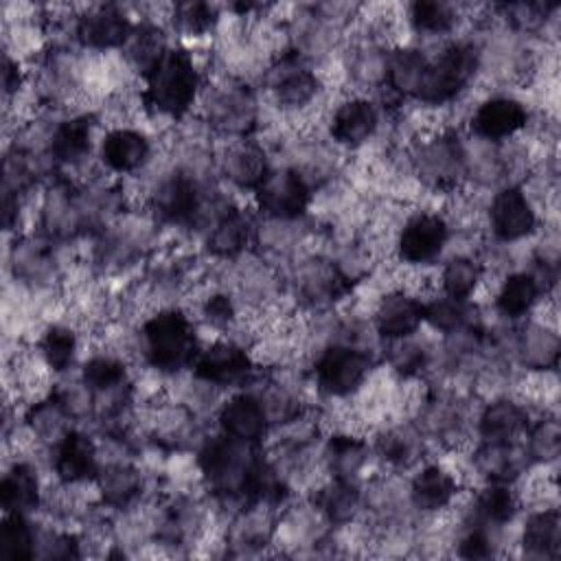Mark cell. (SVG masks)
Here are the masks:
<instances>
[{
	"label": "cell",
	"instance_id": "cell-1",
	"mask_svg": "<svg viewBox=\"0 0 561 561\" xmlns=\"http://www.w3.org/2000/svg\"><path fill=\"white\" fill-rule=\"evenodd\" d=\"M142 105L164 118H182L202 96V72L193 55L169 46L156 66L142 77Z\"/></svg>",
	"mask_w": 561,
	"mask_h": 561
},
{
	"label": "cell",
	"instance_id": "cell-2",
	"mask_svg": "<svg viewBox=\"0 0 561 561\" xmlns=\"http://www.w3.org/2000/svg\"><path fill=\"white\" fill-rule=\"evenodd\" d=\"M199 348L193 320L178 307L158 309L140 327V353L162 375L191 370Z\"/></svg>",
	"mask_w": 561,
	"mask_h": 561
},
{
	"label": "cell",
	"instance_id": "cell-3",
	"mask_svg": "<svg viewBox=\"0 0 561 561\" xmlns=\"http://www.w3.org/2000/svg\"><path fill=\"white\" fill-rule=\"evenodd\" d=\"M256 454L259 447L243 445L219 432L199 440L195 449V465L208 491H213L224 502L230 500L241 504L245 473Z\"/></svg>",
	"mask_w": 561,
	"mask_h": 561
},
{
	"label": "cell",
	"instance_id": "cell-4",
	"mask_svg": "<svg viewBox=\"0 0 561 561\" xmlns=\"http://www.w3.org/2000/svg\"><path fill=\"white\" fill-rule=\"evenodd\" d=\"M482 66V50L467 39L445 44L427 61L416 101L425 105H445L454 101L476 77Z\"/></svg>",
	"mask_w": 561,
	"mask_h": 561
},
{
	"label": "cell",
	"instance_id": "cell-5",
	"mask_svg": "<svg viewBox=\"0 0 561 561\" xmlns=\"http://www.w3.org/2000/svg\"><path fill=\"white\" fill-rule=\"evenodd\" d=\"M375 368V353L366 346L331 342L316 353L311 373L320 394L346 399L362 390Z\"/></svg>",
	"mask_w": 561,
	"mask_h": 561
},
{
	"label": "cell",
	"instance_id": "cell-6",
	"mask_svg": "<svg viewBox=\"0 0 561 561\" xmlns=\"http://www.w3.org/2000/svg\"><path fill=\"white\" fill-rule=\"evenodd\" d=\"M202 114L210 129L230 138H248L259 123V101L239 79L213 83L202 96Z\"/></svg>",
	"mask_w": 561,
	"mask_h": 561
},
{
	"label": "cell",
	"instance_id": "cell-7",
	"mask_svg": "<svg viewBox=\"0 0 561 561\" xmlns=\"http://www.w3.org/2000/svg\"><path fill=\"white\" fill-rule=\"evenodd\" d=\"M410 162L421 184L432 191H456L467 180V147L449 129L419 140Z\"/></svg>",
	"mask_w": 561,
	"mask_h": 561
},
{
	"label": "cell",
	"instance_id": "cell-8",
	"mask_svg": "<svg viewBox=\"0 0 561 561\" xmlns=\"http://www.w3.org/2000/svg\"><path fill=\"white\" fill-rule=\"evenodd\" d=\"M263 81L274 103L285 112H300L309 107L322 90L320 77L311 64L289 48L270 61Z\"/></svg>",
	"mask_w": 561,
	"mask_h": 561
},
{
	"label": "cell",
	"instance_id": "cell-9",
	"mask_svg": "<svg viewBox=\"0 0 561 561\" xmlns=\"http://www.w3.org/2000/svg\"><path fill=\"white\" fill-rule=\"evenodd\" d=\"M313 186L294 167H272L254 191V202L263 219L294 221L305 219Z\"/></svg>",
	"mask_w": 561,
	"mask_h": 561
},
{
	"label": "cell",
	"instance_id": "cell-10",
	"mask_svg": "<svg viewBox=\"0 0 561 561\" xmlns=\"http://www.w3.org/2000/svg\"><path fill=\"white\" fill-rule=\"evenodd\" d=\"M191 373L195 379L221 390L250 383L254 377V364L241 342L221 337L199 348Z\"/></svg>",
	"mask_w": 561,
	"mask_h": 561
},
{
	"label": "cell",
	"instance_id": "cell-11",
	"mask_svg": "<svg viewBox=\"0 0 561 561\" xmlns=\"http://www.w3.org/2000/svg\"><path fill=\"white\" fill-rule=\"evenodd\" d=\"M449 241V224L443 215L430 210L412 213L399 228L394 250L408 265H427L436 261Z\"/></svg>",
	"mask_w": 561,
	"mask_h": 561
},
{
	"label": "cell",
	"instance_id": "cell-12",
	"mask_svg": "<svg viewBox=\"0 0 561 561\" xmlns=\"http://www.w3.org/2000/svg\"><path fill=\"white\" fill-rule=\"evenodd\" d=\"M486 219L491 234L500 243L522 241L537 230V210L517 184H504L493 193Z\"/></svg>",
	"mask_w": 561,
	"mask_h": 561
},
{
	"label": "cell",
	"instance_id": "cell-13",
	"mask_svg": "<svg viewBox=\"0 0 561 561\" xmlns=\"http://www.w3.org/2000/svg\"><path fill=\"white\" fill-rule=\"evenodd\" d=\"M57 243L42 232L15 237V245L11 248V267L18 283L31 289H48L59 278V259Z\"/></svg>",
	"mask_w": 561,
	"mask_h": 561
},
{
	"label": "cell",
	"instance_id": "cell-14",
	"mask_svg": "<svg viewBox=\"0 0 561 561\" xmlns=\"http://www.w3.org/2000/svg\"><path fill=\"white\" fill-rule=\"evenodd\" d=\"M129 15L116 4H96L77 15L75 39L79 46L96 53L123 48L134 31Z\"/></svg>",
	"mask_w": 561,
	"mask_h": 561
},
{
	"label": "cell",
	"instance_id": "cell-15",
	"mask_svg": "<svg viewBox=\"0 0 561 561\" xmlns=\"http://www.w3.org/2000/svg\"><path fill=\"white\" fill-rule=\"evenodd\" d=\"M217 425L221 434L254 447H259L272 430L261 401L250 388L232 392L217 405Z\"/></svg>",
	"mask_w": 561,
	"mask_h": 561
},
{
	"label": "cell",
	"instance_id": "cell-16",
	"mask_svg": "<svg viewBox=\"0 0 561 561\" xmlns=\"http://www.w3.org/2000/svg\"><path fill=\"white\" fill-rule=\"evenodd\" d=\"M99 469V447L83 430L72 427L53 445V471L61 484L75 486L94 482Z\"/></svg>",
	"mask_w": 561,
	"mask_h": 561
},
{
	"label": "cell",
	"instance_id": "cell-17",
	"mask_svg": "<svg viewBox=\"0 0 561 561\" xmlns=\"http://www.w3.org/2000/svg\"><path fill=\"white\" fill-rule=\"evenodd\" d=\"M528 123V110L524 103L508 94H493L478 103L469 118V127L476 138L484 142H502L519 134Z\"/></svg>",
	"mask_w": 561,
	"mask_h": 561
},
{
	"label": "cell",
	"instance_id": "cell-18",
	"mask_svg": "<svg viewBox=\"0 0 561 561\" xmlns=\"http://www.w3.org/2000/svg\"><path fill=\"white\" fill-rule=\"evenodd\" d=\"M465 421H467L465 401L458 394L445 392V390L427 392L419 403V410L414 416V423L425 438H434L445 445L460 440Z\"/></svg>",
	"mask_w": 561,
	"mask_h": 561
},
{
	"label": "cell",
	"instance_id": "cell-19",
	"mask_svg": "<svg viewBox=\"0 0 561 561\" xmlns=\"http://www.w3.org/2000/svg\"><path fill=\"white\" fill-rule=\"evenodd\" d=\"M94 121L88 114H70L57 121L44 140V153L53 169H70L83 164L92 149Z\"/></svg>",
	"mask_w": 561,
	"mask_h": 561
},
{
	"label": "cell",
	"instance_id": "cell-20",
	"mask_svg": "<svg viewBox=\"0 0 561 561\" xmlns=\"http://www.w3.org/2000/svg\"><path fill=\"white\" fill-rule=\"evenodd\" d=\"M379 129V107L368 96H348L329 118V136L337 147L359 149Z\"/></svg>",
	"mask_w": 561,
	"mask_h": 561
},
{
	"label": "cell",
	"instance_id": "cell-21",
	"mask_svg": "<svg viewBox=\"0 0 561 561\" xmlns=\"http://www.w3.org/2000/svg\"><path fill=\"white\" fill-rule=\"evenodd\" d=\"M423 300L408 289H392L383 294L373 311V329L381 340H401L416 335L425 324Z\"/></svg>",
	"mask_w": 561,
	"mask_h": 561
},
{
	"label": "cell",
	"instance_id": "cell-22",
	"mask_svg": "<svg viewBox=\"0 0 561 561\" xmlns=\"http://www.w3.org/2000/svg\"><path fill=\"white\" fill-rule=\"evenodd\" d=\"M340 26L324 18L316 4L300 7L287 24L289 50L300 55L305 61L320 59L335 48Z\"/></svg>",
	"mask_w": 561,
	"mask_h": 561
},
{
	"label": "cell",
	"instance_id": "cell-23",
	"mask_svg": "<svg viewBox=\"0 0 561 561\" xmlns=\"http://www.w3.org/2000/svg\"><path fill=\"white\" fill-rule=\"evenodd\" d=\"M217 169L232 186L254 193L270 173L272 164L263 145L250 138H234L224 147Z\"/></svg>",
	"mask_w": 561,
	"mask_h": 561
},
{
	"label": "cell",
	"instance_id": "cell-24",
	"mask_svg": "<svg viewBox=\"0 0 561 561\" xmlns=\"http://www.w3.org/2000/svg\"><path fill=\"white\" fill-rule=\"evenodd\" d=\"M294 276H296L298 298L311 309L329 307L351 287L348 280L335 267V263L331 259H320V256L302 259Z\"/></svg>",
	"mask_w": 561,
	"mask_h": 561
},
{
	"label": "cell",
	"instance_id": "cell-25",
	"mask_svg": "<svg viewBox=\"0 0 561 561\" xmlns=\"http://www.w3.org/2000/svg\"><path fill=\"white\" fill-rule=\"evenodd\" d=\"M425 440L414 421H394L375 434L370 449L390 469H408L423 458Z\"/></svg>",
	"mask_w": 561,
	"mask_h": 561
},
{
	"label": "cell",
	"instance_id": "cell-26",
	"mask_svg": "<svg viewBox=\"0 0 561 561\" xmlns=\"http://www.w3.org/2000/svg\"><path fill=\"white\" fill-rule=\"evenodd\" d=\"M99 158L112 173H136L151 160V140L140 129L114 127L101 138Z\"/></svg>",
	"mask_w": 561,
	"mask_h": 561
},
{
	"label": "cell",
	"instance_id": "cell-27",
	"mask_svg": "<svg viewBox=\"0 0 561 561\" xmlns=\"http://www.w3.org/2000/svg\"><path fill=\"white\" fill-rule=\"evenodd\" d=\"M528 425L530 416L526 408L511 397L486 401L476 419L480 443H517Z\"/></svg>",
	"mask_w": 561,
	"mask_h": 561
},
{
	"label": "cell",
	"instance_id": "cell-28",
	"mask_svg": "<svg viewBox=\"0 0 561 561\" xmlns=\"http://www.w3.org/2000/svg\"><path fill=\"white\" fill-rule=\"evenodd\" d=\"M256 239V224L248 210L228 206L206 228V250L217 259H239Z\"/></svg>",
	"mask_w": 561,
	"mask_h": 561
},
{
	"label": "cell",
	"instance_id": "cell-29",
	"mask_svg": "<svg viewBox=\"0 0 561 561\" xmlns=\"http://www.w3.org/2000/svg\"><path fill=\"white\" fill-rule=\"evenodd\" d=\"M458 495L456 476L443 465H423L408 482V497L416 513L434 515L451 506Z\"/></svg>",
	"mask_w": 561,
	"mask_h": 561
},
{
	"label": "cell",
	"instance_id": "cell-30",
	"mask_svg": "<svg viewBox=\"0 0 561 561\" xmlns=\"http://www.w3.org/2000/svg\"><path fill=\"white\" fill-rule=\"evenodd\" d=\"M311 506L329 526H351L364 511L362 482L329 478L316 489Z\"/></svg>",
	"mask_w": 561,
	"mask_h": 561
},
{
	"label": "cell",
	"instance_id": "cell-31",
	"mask_svg": "<svg viewBox=\"0 0 561 561\" xmlns=\"http://www.w3.org/2000/svg\"><path fill=\"white\" fill-rule=\"evenodd\" d=\"M524 445L517 443H480L473 454V469L484 482L513 484L530 467Z\"/></svg>",
	"mask_w": 561,
	"mask_h": 561
},
{
	"label": "cell",
	"instance_id": "cell-32",
	"mask_svg": "<svg viewBox=\"0 0 561 561\" xmlns=\"http://www.w3.org/2000/svg\"><path fill=\"white\" fill-rule=\"evenodd\" d=\"M39 476L31 462L15 460L0 480V506L4 515H33L42 506Z\"/></svg>",
	"mask_w": 561,
	"mask_h": 561
},
{
	"label": "cell",
	"instance_id": "cell-33",
	"mask_svg": "<svg viewBox=\"0 0 561 561\" xmlns=\"http://www.w3.org/2000/svg\"><path fill=\"white\" fill-rule=\"evenodd\" d=\"M370 458V443L351 432L331 434L322 449V460L329 471V478L362 482V473L366 471Z\"/></svg>",
	"mask_w": 561,
	"mask_h": 561
},
{
	"label": "cell",
	"instance_id": "cell-34",
	"mask_svg": "<svg viewBox=\"0 0 561 561\" xmlns=\"http://www.w3.org/2000/svg\"><path fill=\"white\" fill-rule=\"evenodd\" d=\"M92 484L96 486L103 506H110L114 511L129 508L145 489L140 469L129 460H114L107 465L101 462L99 476Z\"/></svg>",
	"mask_w": 561,
	"mask_h": 561
},
{
	"label": "cell",
	"instance_id": "cell-35",
	"mask_svg": "<svg viewBox=\"0 0 561 561\" xmlns=\"http://www.w3.org/2000/svg\"><path fill=\"white\" fill-rule=\"evenodd\" d=\"M519 508L517 493L508 482H484L469 500L465 519L478 522L491 528L508 526Z\"/></svg>",
	"mask_w": 561,
	"mask_h": 561
},
{
	"label": "cell",
	"instance_id": "cell-36",
	"mask_svg": "<svg viewBox=\"0 0 561 561\" xmlns=\"http://www.w3.org/2000/svg\"><path fill=\"white\" fill-rule=\"evenodd\" d=\"M559 351L557 331L541 322H526L513 337V355L530 370H554Z\"/></svg>",
	"mask_w": 561,
	"mask_h": 561
},
{
	"label": "cell",
	"instance_id": "cell-37",
	"mask_svg": "<svg viewBox=\"0 0 561 561\" xmlns=\"http://www.w3.org/2000/svg\"><path fill=\"white\" fill-rule=\"evenodd\" d=\"M430 57L416 46H394L388 50L386 61V83L392 94L405 99H416V92L423 83Z\"/></svg>",
	"mask_w": 561,
	"mask_h": 561
},
{
	"label": "cell",
	"instance_id": "cell-38",
	"mask_svg": "<svg viewBox=\"0 0 561 561\" xmlns=\"http://www.w3.org/2000/svg\"><path fill=\"white\" fill-rule=\"evenodd\" d=\"M79 379L94 394V401L131 388L127 364L114 353L90 355L79 368Z\"/></svg>",
	"mask_w": 561,
	"mask_h": 561
},
{
	"label": "cell",
	"instance_id": "cell-39",
	"mask_svg": "<svg viewBox=\"0 0 561 561\" xmlns=\"http://www.w3.org/2000/svg\"><path fill=\"white\" fill-rule=\"evenodd\" d=\"M423 313L425 324L438 331L440 335H449L462 329H482L480 311L471 300H460L440 294L423 302Z\"/></svg>",
	"mask_w": 561,
	"mask_h": 561
},
{
	"label": "cell",
	"instance_id": "cell-40",
	"mask_svg": "<svg viewBox=\"0 0 561 561\" xmlns=\"http://www.w3.org/2000/svg\"><path fill=\"white\" fill-rule=\"evenodd\" d=\"M522 550L530 559H557L561 554V517L557 508H541L524 522Z\"/></svg>",
	"mask_w": 561,
	"mask_h": 561
},
{
	"label": "cell",
	"instance_id": "cell-41",
	"mask_svg": "<svg viewBox=\"0 0 561 561\" xmlns=\"http://www.w3.org/2000/svg\"><path fill=\"white\" fill-rule=\"evenodd\" d=\"M543 289L530 272H511L495 294V311L506 320H522L535 309Z\"/></svg>",
	"mask_w": 561,
	"mask_h": 561
},
{
	"label": "cell",
	"instance_id": "cell-42",
	"mask_svg": "<svg viewBox=\"0 0 561 561\" xmlns=\"http://www.w3.org/2000/svg\"><path fill=\"white\" fill-rule=\"evenodd\" d=\"M252 379L256 381V388H250V390L261 401L272 427H285L298 421L300 416H305L302 401L291 386H287L276 377H263V379L252 377Z\"/></svg>",
	"mask_w": 561,
	"mask_h": 561
},
{
	"label": "cell",
	"instance_id": "cell-43",
	"mask_svg": "<svg viewBox=\"0 0 561 561\" xmlns=\"http://www.w3.org/2000/svg\"><path fill=\"white\" fill-rule=\"evenodd\" d=\"M79 353V335L72 327L64 322H53L48 324L39 340H37V355L44 368H48L55 375L68 373Z\"/></svg>",
	"mask_w": 561,
	"mask_h": 561
},
{
	"label": "cell",
	"instance_id": "cell-44",
	"mask_svg": "<svg viewBox=\"0 0 561 561\" xmlns=\"http://www.w3.org/2000/svg\"><path fill=\"white\" fill-rule=\"evenodd\" d=\"M24 425L37 440L55 445L68 430H72V419L68 416L59 399L48 392L26 408Z\"/></svg>",
	"mask_w": 561,
	"mask_h": 561
},
{
	"label": "cell",
	"instance_id": "cell-45",
	"mask_svg": "<svg viewBox=\"0 0 561 561\" xmlns=\"http://www.w3.org/2000/svg\"><path fill=\"white\" fill-rule=\"evenodd\" d=\"M167 48H169V42H167L164 33L156 24L142 22V24L134 26V31H131L129 39L125 42V46L121 48V53H123L125 64L134 72L145 77L156 66V61L167 53Z\"/></svg>",
	"mask_w": 561,
	"mask_h": 561
},
{
	"label": "cell",
	"instance_id": "cell-46",
	"mask_svg": "<svg viewBox=\"0 0 561 561\" xmlns=\"http://www.w3.org/2000/svg\"><path fill=\"white\" fill-rule=\"evenodd\" d=\"M482 278H484V263L480 259H476L473 254H456L445 261L438 274L440 294L460 298V300H471Z\"/></svg>",
	"mask_w": 561,
	"mask_h": 561
},
{
	"label": "cell",
	"instance_id": "cell-47",
	"mask_svg": "<svg viewBox=\"0 0 561 561\" xmlns=\"http://www.w3.org/2000/svg\"><path fill=\"white\" fill-rule=\"evenodd\" d=\"M386 364L397 377L414 379V377H421L434 364V353L416 335L401 337V340H388L386 342Z\"/></svg>",
	"mask_w": 561,
	"mask_h": 561
},
{
	"label": "cell",
	"instance_id": "cell-48",
	"mask_svg": "<svg viewBox=\"0 0 561 561\" xmlns=\"http://www.w3.org/2000/svg\"><path fill=\"white\" fill-rule=\"evenodd\" d=\"M388 50L390 48L381 46L377 39H364L355 44L346 61L351 79L364 88H383Z\"/></svg>",
	"mask_w": 561,
	"mask_h": 561
},
{
	"label": "cell",
	"instance_id": "cell-49",
	"mask_svg": "<svg viewBox=\"0 0 561 561\" xmlns=\"http://www.w3.org/2000/svg\"><path fill=\"white\" fill-rule=\"evenodd\" d=\"M408 24L423 37H440L458 24V7L445 0H414L408 7Z\"/></svg>",
	"mask_w": 561,
	"mask_h": 561
},
{
	"label": "cell",
	"instance_id": "cell-50",
	"mask_svg": "<svg viewBox=\"0 0 561 561\" xmlns=\"http://www.w3.org/2000/svg\"><path fill=\"white\" fill-rule=\"evenodd\" d=\"M39 530L28 515H4L0 526V557L33 559L37 557Z\"/></svg>",
	"mask_w": 561,
	"mask_h": 561
},
{
	"label": "cell",
	"instance_id": "cell-51",
	"mask_svg": "<svg viewBox=\"0 0 561 561\" xmlns=\"http://www.w3.org/2000/svg\"><path fill=\"white\" fill-rule=\"evenodd\" d=\"M524 449L530 462H554L561 451V430L554 416H541L524 432Z\"/></svg>",
	"mask_w": 561,
	"mask_h": 561
},
{
	"label": "cell",
	"instance_id": "cell-52",
	"mask_svg": "<svg viewBox=\"0 0 561 561\" xmlns=\"http://www.w3.org/2000/svg\"><path fill=\"white\" fill-rule=\"evenodd\" d=\"M171 22H173L175 31H180L188 37H202L215 28V24L219 22V11L210 2L186 0V2L173 4Z\"/></svg>",
	"mask_w": 561,
	"mask_h": 561
},
{
	"label": "cell",
	"instance_id": "cell-53",
	"mask_svg": "<svg viewBox=\"0 0 561 561\" xmlns=\"http://www.w3.org/2000/svg\"><path fill=\"white\" fill-rule=\"evenodd\" d=\"M500 528L462 519V533L456 539V554L462 559H489L497 554Z\"/></svg>",
	"mask_w": 561,
	"mask_h": 561
},
{
	"label": "cell",
	"instance_id": "cell-54",
	"mask_svg": "<svg viewBox=\"0 0 561 561\" xmlns=\"http://www.w3.org/2000/svg\"><path fill=\"white\" fill-rule=\"evenodd\" d=\"M199 313L208 327H213L217 331H226L237 320V302H234L232 294H228L226 289H217L204 298Z\"/></svg>",
	"mask_w": 561,
	"mask_h": 561
},
{
	"label": "cell",
	"instance_id": "cell-55",
	"mask_svg": "<svg viewBox=\"0 0 561 561\" xmlns=\"http://www.w3.org/2000/svg\"><path fill=\"white\" fill-rule=\"evenodd\" d=\"M2 96L4 101L18 96L24 88V81H26V70L22 68L20 59L11 55V50H4L2 53Z\"/></svg>",
	"mask_w": 561,
	"mask_h": 561
}]
</instances>
